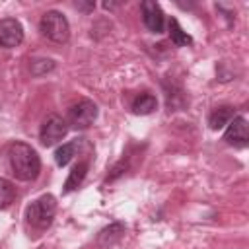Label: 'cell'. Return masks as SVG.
<instances>
[{
    "label": "cell",
    "mask_w": 249,
    "mask_h": 249,
    "mask_svg": "<svg viewBox=\"0 0 249 249\" xmlns=\"http://www.w3.org/2000/svg\"><path fill=\"white\" fill-rule=\"evenodd\" d=\"M124 235V224H121V222H113V224H109L107 228H103L99 233H97V245L101 247V249H107V247H111V245H115L117 241H121V237Z\"/></svg>",
    "instance_id": "cell-9"
},
{
    "label": "cell",
    "mask_w": 249,
    "mask_h": 249,
    "mask_svg": "<svg viewBox=\"0 0 249 249\" xmlns=\"http://www.w3.org/2000/svg\"><path fill=\"white\" fill-rule=\"evenodd\" d=\"M76 148H78V142H68V144H62L60 148H56V152H54L56 165L64 167L66 163H70V160L76 156Z\"/></svg>",
    "instance_id": "cell-14"
},
{
    "label": "cell",
    "mask_w": 249,
    "mask_h": 249,
    "mask_svg": "<svg viewBox=\"0 0 249 249\" xmlns=\"http://www.w3.org/2000/svg\"><path fill=\"white\" fill-rule=\"evenodd\" d=\"M233 119V107L230 105H222V107H216L210 117H208V124L212 130H220L222 126H226L230 121Z\"/></svg>",
    "instance_id": "cell-10"
},
{
    "label": "cell",
    "mask_w": 249,
    "mask_h": 249,
    "mask_svg": "<svg viewBox=\"0 0 249 249\" xmlns=\"http://www.w3.org/2000/svg\"><path fill=\"white\" fill-rule=\"evenodd\" d=\"M8 160L12 173L19 181H33L41 171V160L37 152L25 142H12L8 148Z\"/></svg>",
    "instance_id": "cell-1"
},
{
    "label": "cell",
    "mask_w": 249,
    "mask_h": 249,
    "mask_svg": "<svg viewBox=\"0 0 249 249\" xmlns=\"http://www.w3.org/2000/svg\"><path fill=\"white\" fill-rule=\"evenodd\" d=\"M76 8H78V10H84V12H89V10H93V8H95V4H93V2H88V4L76 2Z\"/></svg>",
    "instance_id": "cell-17"
},
{
    "label": "cell",
    "mask_w": 249,
    "mask_h": 249,
    "mask_svg": "<svg viewBox=\"0 0 249 249\" xmlns=\"http://www.w3.org/2000/svg\"><path fill=\"white\" fill-rule=\"evenodd\" d=\"M54 214H56V198L53 195H43L25 208L27 224L37 230L49 228L54 220Z\"/></svg>",
    "instance_id": "cell-2"
},
{
    "label": "cell",
    "mask_w": 249,
    "mask_h": 249,
    "mask_svg": "<svg viewBox=\"0 0 249 249\" xmlns=\"http://www.w3.org/2000/svg\"><path fill=\"white\" fill-rule=\"evenodd\" d=\"M68 132V123L58 117V115H51L45 119V123L41 124V130H39V140L43 146H54L56 142H60Z\"/></svg>",
    "instance_id": "cell-5"
},
{
    "label": "cell",
    "mask_w": 249,
    "mask_h": 249,
    "mask_svg": "<svg viewBox=\"0 0 249 249\" xmlns=\"http://www.w3.org/2000/svg\"><path fill=\"white\" fill-rule=\"evenodd\" d=\"M16 198V187L12 181L0 177V210L8 208Z\"/></svg>",
    "instance_id": "cell-15"
},
{
    "label": "cell",
    "mask_w": 249,
    "mask_h": 249,
    "mask_svg": "<svg viewBox=\"0 0 249 249\" xmlns=\"http://www.w3.org/2000/svg\"><path fill=\"white\" fill-rule=\"evenodd\" d=\"M140 10H142V21L148 27V31L161 33L163 25H165V18H163V12H161L160 4L154 2V0H144Z\"/></svg>",
    "instance_id": "cell-8"
},
{
    "label": "cell",
    "mask_w": 249,
    "mask_h": 249,
    "mask_svg": "<svg viewBox=\"0 0 249 249\" xmlns=\"http://www.w3.org/2000/svg\"><path fill=\"white\" fill-rule=\"evenodd\" d=\"M95 119H97V105L89 99H82V101H78L76 105L70 107L66 123H68V126H72L76 130H84Z\"/></svg>",
    "instance_id": "cell-4"
},
{
    "label": "cell",
    "mask_w": 249,
    "mask_h": 249,
    "mask_svg": "<svg viewBox=\"0 0 249 249\" xmlns=\"http://www.w3.org/2000/svg\"><path fill=\"white\" fill-rule=\"evenodd\" d=\"M39 29L53 43H66L70 37V23H68L66 16H62L56 10L43 14V18L39 21Z\"/></svg>",
    "instance_id": "cell-3"
},
{
    "label": "cell",
    "mask_w": 249,
    "mask_h": 249,
    "mask_svg": "<svg viewBox=\"0 0 249 249\" xmlns=\"http://www.w3.org/2000/svg\"><path fill=\"white\" fill-rule=\"evenodd\" d=\"M23 41V27L16 18L0 19V47L14 49Z\"/></svg>",
    "instance_id": "cell-7"
},
{
    "label": "cell",
    "mask_w": 249,
    "mask_h": 249,
    "mask_svg": "<svg viewBox=\"0 0 249 249\" xmlns=\"http://www.w3.org/2000/svg\"><path fill=\"white\" fill-rule=\"evenodd\" d=\"M224 142L233 148H245L249 142V128L245 117L237 115L228 123V128L224 132Z\"/></svg>",
    "instance_id": "cell-6"
},
{
    "label": "cell",
    "mask_w": 249,
    "mask_h": 249,
    "mask_svg": "<svg viewBox=\"0 0 249 249\" xmlns=\"http://www.w3.org/2000/svg\"><path fill=\"white\" fill-rule=\"evenodd\" d=\"M156 107H158V99L152 93H140L132 101V113L134 115H150L152 111H156Z\"/></svg>",
    "instance_id": "cell-12"
},
{
    "label": "cell",
    "mask_w": 249,
    "mask_h": 249,
    "mask_svg": "<svg viewBox=\"0 0 249 249\" xmlns=\"http://www.w3.org/2000/svg\"><path fill=\"white\" fill-rule=\"evenodd\" d=\"M53 68H54V60H51V58H37V60H31V64H29V70L33 76H43V74L51 72Z\"/></svg>",
    "instance_id": "cell-16"
},
{
    "label": "cell",
    "mask_w": 249,
    "mask_h": 249,
    "mask_svg": "<svg viewBox=\"0 0 249 249\" xmlns=\"http://www.w3.org/2000/svg\"><path fill=\"white\" fill-rule=\"evenodd\" d=\"M86 173H88V161H78L72 171L68 173L66 181H64V193H70L74 189H78L82 185V181L86 179Z\"/></svg>",
    "instance_id": "cell-11"
},
{
    "label": "cell",
    "mask_w": 249,
    "mask_h": 249,
    "mask_svg": "<svg viewBox=\"0 0 249 249\" xmlns=\"http://www.w3.org/2000/svg\"><path fill=\"white\" fill-rule=\"evenodd\" d=\"M169 37H171V43L175 47H187V45H193V37L183 31V27L179 25V21L175 18L169 19Z\"/></svg>",
    "instance_id": "cell-13"
}]
</instances>
